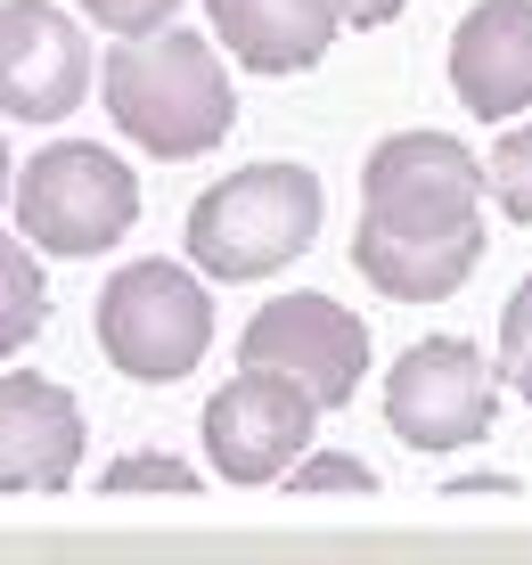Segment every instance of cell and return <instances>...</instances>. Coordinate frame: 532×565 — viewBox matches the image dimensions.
I'll use <instances>...</instances> for the list:
<instances>
[{
    "label": "cell",
    "instance_id": "1",
    "mask_svg": "<svg viewBox=\"0 0 532 565\" xmlns=\"http://www.w3.org/2000/svg\"><path fill=\"white\" fill-rule=\"evenodd\" d=\"M98 90H107L115 131H124L131 148L164 156V164H189V156L222 148L230 115H238L213 42H205V33H181V25H172V33H148V42L107 50Z\"/></svg>",
    "mask_w": 532,
    "mask_h": 565
},
{
    "label": "cell",
    "instance_id": "2",
    "mask_svg": "<svg viewBox=\"0 0 532 565\" xmlns=\"http://www.w3.org/2000/svg\"><path fill=\"white\" fill-rule=\"evenodd\" d=\"M491 172L450 131H393L361 172V230L369 246H450L483 238Z\"/></svg>",
    "mask_w": 532,
    "mask_h": 565
},
{
    "label": "cell",
    "instance_id": "3",
    "mask_svg": "<svg viewBox=\"0 0 532 565\" xmlns=\"http://www.w3.org/2000/svg\"><path fill=\"white\" fill-rule=\"evenodd\" d=\"M320 213H328V198L304 164H246L189 205V263L230 287L270 279L279 263H295L320 238Z\"/></svg>",
    "mask_w": 532,
    "mask_h": 565
},
{
    "label": "cell",
    "instance_id": "4",
    "mask_svg": "<svg viewBox=\"0 0 532 565\" xmlns=\"http://www.w3.org/2000/svg\"><path fill=\"white\" fill-rule=\"evenodd\" d=\"M9 213H17V238L42 246V255H107L140 222V181H131L124 156L91 140H57L33 164H17Z\"/></svg>",
    "mask_w": 532,
    "mask_h": 565
},
{
    "label": "cell",
    "instance_id": "5",
    "mask_svg": "<svg viewBox=\"0 0 532 565\" xmlns=\"http://www.w3.org/2000/svg\"><path fill=\"white\" fill-rule=\"evenodd\" d=\"M98 353H107L124 377L140 385H172L205 361L213 344V303L205 287L189 279L181 263H124L107 287H98Z\"/></svg>",
    "mask_w": 532,
    "mask_h": 565
},
{
    "label": "cell",
    "instance_id": "6",
    "mask_svg": "<svg viewBox=\"0 0 532 565\" xmlns=\"http://www.w3.org/2000/svg\"><path fill=\"white\" fill-rule=\"evenodd\" d=\"M238 361L254 377H287L304 385L320 411H344L369 377V328L361 311H344L337 296H279L246 320Z\"/></svg>",
    "mask_w": 532,
    "mask_h": 565
},
{
    "label": "cell",
    "instance_id": "7",
    "mask_svg": "<svg viewBox=\"0 0 532 565\" xmlns=\"http://www.w3.org/2000/svg\"><path fill=\"white\" fill-rule=\"evenodd\" d=\"M385 426L409 451H467L491 435V361L467 337H426L385 377Z\"/></svg>",
    "mask_w": 532,
    "mask_h": 565
},
{
    "label": "cell",
    "instance_id": "8",
    "mask_svg": "<svg viewBox=\"0 0 532 565\" xmlns=\"http://www.w3.org/2000/svg\"><path fill=\"white\" fill-rule=\"evenodd\" d=\"M311 426H320V402L287 377H230L222 394L205 402V459L222 483H287L295 467L311 459Z\"/></svg>",
    "mask_w": 532,
    "mask_h": 565
},
{
    "label": "cell",
    "instance_id": "9",
    "mask_svg": "<svg viewBox=\"0 0 532 565\" xmlns=\"http://www.w3.org/2000/svg\"><path fill=\"white\" fill-rule=\"evenodd\" d=\"M91 90V42L57 0H9L0 9V107L9 124H57Z\"/></svg>",
    "mask_w": 532,
    "mask_h": 565
},
{
    "label": "cell",
    "instance_id": "10",
    "mask_svg": "<svg viewBox=\"0 0 532 565\" xmlns=\"http://www.w3.org/2000/svg\"><path fill=\"white\" fill-rule=\"evenodd\" d=\"M450 90L467 115H532V0H476L450 33Z\"/></svg>",
    "mask_w": 532,
    "mask_h": 565
},
{
    "label": "cell",
    "instance_id": "11",
    "mask_svg": "<svg viewBox=\"0 0 532 565\" xmlns=\"http://www.w3.org/2000/svg\"><path fill=\"white\" fill-rule=\"evenodd\" d=\"M83 467V411L33 369L0 377V483L9 492H66Z\"/></svg>",
    "mask_w": 532,
    "mask_h": 565
},
{
    "label": "cell",
    "instance_id": "12",
    "mask_svg": "<svg viewBox=\"0 0 532 565\" xmlns=\"http://www.w3.org/2000/svg\"><path fill=\"white\" fill-rule=\"evenodd\" d=\"M205 9L246 74H311L352 25L344 0H205Z\"/></svg>",
    "mask_w": 532,
    "mask_h": 565
},
{
    "label": "cell",
    "instance_id": "13",
    "mask_svg": "<svg viewBox=\"0 0 532 565\" xmlns=\"http://www.w3.org/2000/svg\"><path fill=\"white\" fill-rule=\"evenodd\" d=\"M352 263H361V279L393 303H443V296H459V287L476 279L483 238H450V246H369V238H352Z\"/></svg>",
    "mask_w": 532,
    "mask_h": 565
},
{
    "label": "cell",
    "instance_id": "14",
    "mask_svg": "<svg viewBox=\"0 0 532 565\" xmlns=\"http://www.w3.org/2000/svg\"><path fill=\"white\" fill-rule=\"evenodd\" d=\"M491 205L532 230V124H517L500 148H491Z\"/></svg>",
    "mask_w": 532,
    "mask_h": 565
},
{
    "label": "cell",
    "instance_id": "15",
    "mask_svg": "<svg viewBox=\"0 0 532 565\" xmlns=\"http://www.w3.org/2000/svg\"><path fill=\"white\" fill-rule=\"evenodd\" d=\"M0 279H9V311H0V344H25L42 328V270H33V246H9L0 255Z\"/></svg>",
    "mask_w": 532,
    "mask_h": 565
},
{
    "label": "cell",
    "instance_id": "16",
    "mask_svg": "<svg viewBox=\"0 0 532 565\" xmlns=\"http://www.w3.org/2000/svg\"><path fill=\"white\" fill-rule=\"evenodd\" d=\"M74 9H83L91 25L124 33V42H148V33H172V9H181V0H74Z\"/></svg>",
    "mask_w": 532,
    "mask_h": 565
},
{
    "label": "cell",
    "instance_id": "17",
    "mask_svg": "<svg viewBox=\"0 0 532 565\" xmlns=\"http://www.w3.org/2000/svg\"><path fill=\"white\" fill-rule=\"evenodd\" d=\"M500 377L532 402V279H524L517 296H508V311H500Z\"/></svg>",
    "mask_w": 532,
    "mask_h": 565
},
{
    "label": "cell",
    "instance_id": "18",
    "mask_svg": "<svg viewBox=\"0 0 532 565\" xmlns=\"http://www.w3.org/2000/svg\"><path fill=\"white\" fill-rule=\"evenodd\" d=\"M287 492H304V500H328V492H377V476H369V467L361 459H337V451H311L304 467H295V476H287Z\"/></svg>",
    "mask_w": 532,
    "mask_h": 565
},
{
    "label": "cell",
    "instance_id": "19",
    "mask_svg": "<svg viewBox=\"0 0 532 565\" xmlns=\"http://www.w3.org/2000/svg\"><path fill=\"white\" fill-rule=\"evenodd\" d=\"M98 483H107V492H196V476L181 459H148V451L140 459H115Z\"/></svg>",
    "mask_w": 532,
    "mask_h": 565
},
{
    "label": "cell",
    "instance_id": "20",
    "mask_svg": "<svg viewBox=\"0 0 532 565\" xmlns=\"http://www.w3.org/2000/svg\"><path fill=\"white\" fill-rule=\"evenodd\" d=\"M402 9H409V0H344V17H352V25H393Z\"/></svg>",
    "mask_w": 532,
    "mask_h": 565
}]
</instances>
